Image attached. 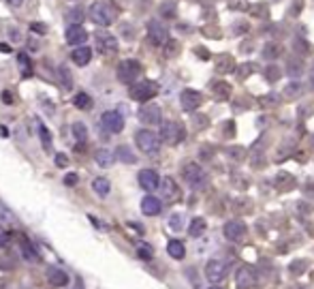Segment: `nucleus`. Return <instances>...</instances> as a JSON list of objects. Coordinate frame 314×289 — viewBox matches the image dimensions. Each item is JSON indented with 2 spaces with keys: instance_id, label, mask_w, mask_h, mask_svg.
<instances>
[{
  "instance_id": "nucleus-1",
  "label": "nucleus",
  "mask_w": 314,
  "mask_h": 289,
  "mask_svg": "<svg viewBox=\"0 0 314 289\" xmlns=\"http://www.w3.org/2000/svg\"><path fill=\"white\" fill-rule=\"evenodd\" d=\"M88 18H90L96 26L107 28V26H111V24L116 22L118 13H116V9L109 3H105V0H96V3L90 5V9H88Z\"/></svg>"
},
{
  "instance_id": "nucleus-2",
  "label": "nucleus",
  "mask_w": 314,
  "mask_h": 289,
  "mask_svg": "<svg viewBox=\"0 0 314 289\" xmlns=\"http://www.w3.org/2000/svg\"><path fill=\"white\" fill-rule=\"evenodd\" d=\"M135 143L143 155H158V150H160V137L154 131H150V128L137 131L135 133Z\"/></svg>"
},
{
  "instance_id": "nucleus-3",
  "label": "nucleus",
  "mask_w": 314,
  "mask_h": 289,
  "mask_svg": "<svg viewBox=\"0 0 314 289\" xmlns=\"http://www.w3.org/2000/svg\"><path fill=\"white\" fill-rule=\"evenodd\" d=\"M133 101H139V103H148L150 99H154L158 94V84L156 82H137V84H131V90H128Z\"/></svg>"
},
{
  "instance_id": "nucleus-4",
  "label": "nucleus",
  "mask_w": 314,
  "mask_h": 289,
  "mask_svg": "<svg viewBox=\"0 0 314 289\" xmlns=\"http://www.w3.org/2000/svg\"><path fill=\"white\" fill-rule=\"evenodd\" d=\"M184 137H186V128H184L182 122H175V120H167V122L160 124V139H165L167 143H171V146L184 141Z\"/></svg>"
},
{
  "instance_id": "nucleus-5",
  "label": "nucleus",
  "mask_w": 314,
  "mask_h": 289,
  "mask_svg": "<svg viewBox=\"0 0 314 289\" xmlns=\"http://www.w3.org/2000/svg\"><path fill=\"white\" fill-rule=\"evenodd\" d=\"M141 75V64L137 60L126 58L118 64V79L122 84H135V79Z\"/></svg>"
},
{
  "instance_id": "nucleus-6",
  "label": "nucleus",
  "mask_w": 314,
  "mask_h": 289,
  "mask_svg": "<svg viewBox=\"0 0 314 289\" xmlns=\"http://www.w3.org/2000/svg\"><path fill=\"white\" fill-rule=\"evenodd\" d=\"M101 126H103L107 133L116 135V133H120V131L124 128V118H122V114H120V111L107 109V111H103V116H101Z\"/></svg>"
},
{
  "instance_id": "nucleus-7",
  "label": "nucleus",
  "mask_w": 314,
  "mask_h": 289,
  "mask_svg": "<svg viewBox=\"0 0 314 289\" xmlns=\"http://www.w3.org/2000/svg\"><path fill=\"white\" fill-rule=\"evenodd\" d=\"M96 39V50L101 54H116L118 52V39L107 30H99L94 35Z\"/></svg>"
},
{
  "instance_id": "nucleus-8",
  "label": "nucleus",
  "mask_w": 314,
  "mask_h": 289,
  "mask_svg": "<svg viewBox=\"0 0 314 289\" xmlns=\"http://www.w3.org/2000/svg\"><path fill=\"white\" fill-rule=\"evenodd\" d=\"M227 263L220 261V259H212V261H207V266H205V278L209 280V283H220V280L227 278Z\"/></svg>"
},
{
  "instance_id": "nucleus-9",
  "label": "nucleus",
  "mask_w": 314,
  "mask_h": 289,
  "mask_svg": "<svg viewBox=\"0 0 314 289\" xmlns=\"http://www.w3.org/2000/svg\"><path fill=\"white\" fill-rule=\"evenodd\" d=\"M182 176L190 187H199V184L205 180V172L199 163H186L184 165V170H182Z\"/></svg>"
},
{
  "instance_id": "nucleus-10",
  "label": "nucleus",
  "mask_w": 314,
  "mask_h": 289,
  "mask_svg": "<svg viewBox=\"0 0 314 289\" xmlns=\"http://www.w3.org/2000/svg\"><path fill=\"white\" fill-rule=\"evenodd\" d=\"M235 283L239 289H252L256 283H259V276L252 266H244L237 270V276H235Z\"/></svg>"
},
{
  "instance_id": "nucleus-11",
  "label": "nucleus",
  "mask_w": 314,
  "mask_h": 289,
  "mask_svg": "<svg viewBox=\"0 0 314 289\" xmlns=\"http://www.w3.org/2000/svg\"><path fill=\"white\" fill-rule=\"evenodd\" d=\"M139 120H141L143 124H160V122H163V111H160L158 105H152V103H148V105H141Z\"/></svg>"
},
{
  "instance_id": "nucleus-12",
  "label": "nucleus",
  "mask_w": 314,
  "mask_h": 289,
  "mask_svg": "<svg viewBox=\"0 0 314 289\" xmlns=\"http://www.w3.org/2000/svg\"><path fill=\"white\" fill-rule=\"evenodd\" d=\"M148 37H150V41L154 45H165L169 41V32H167V28L158 20L148 24Z\"/></svg>"
},
{
  "instance_id": "nucleus-13",
  "label": "nucleus",
  "mask_w": 314,
  "mask_h": 289,
  "mask_svg": "<svg viewBox=\"0 0 314 289\" xmlns=\"http://www.w3.org/2000/svg\"><path fill=\"white\" fill-rule=\"evenodd\" d=\"M67 43L69 45H84L88 41V30L82 26V24H71V26L67 28Z\"/></svg>"
},
{
  "instance_id": "nucleus-14",
  "label": "nucleus",
  "mask_w": 314,
  "mask_h": 289,
  "mask_svg": "<svg viewBox=\"0 0 314 289\" xmlns=\"http://www.w3.org/2000/svg\"><path fill=\"white\" fill-rule=\"evenodd\" d=\"M47 283L50 285H54V287H67L69 285V280H71V276L64 272L62 268H56V266H50L47 268Z\"/></svg>"
},
{
  "instance_id": "nucleus-15",
  "label": "nucleus",
  "mask_w": 314,
  "mask_h": 289,
  "mask_svg": "<svg viewBox=\"0 0 314 289\" xmlns=\"http://www.w3.org/2000/svg\"><path fill=\"white\" fill-rule=\"evenodd\" d=\"M201 101H203V96H201V92H197V90H184L180 94V103L186 111H195L201 105Z\"/></svg>"
},
{
  "instance_id": "nucleus-16",
  "label": "nucleus",
  "mask_w": 314,
  "mask_h": 289,
  "mask_svg": "<svg viewBox=\"0 0 314 289\" xmlns=\"http://www.w3.org/2000/svg\"><path fill=\"white\" fill-rule=\"evenodd\" d=\"M139 184L143 191H156L158 184H160V178L154 170H141L139 172Z\"/></svg>"
},
{
  "instance_id": "nucleus-17",
  "label": "nucleus",
  "mask_w": 314,
  "mask_h": 289,
  "mask_svg": "<svg viewBox=\"0 0 314 289\" xmlns=\"http://www.w3.org/2000/svg\"><path fill=\"white\" fill-rule=\"evenodd\" d=\"M160 210H163V202H160L158 197L146 195L141 199V212L146 216H156V214H160Z\"/></svg>"
},
{
  "instance_id": "nucleus-18",
  "label": "nucleus",
  "mask_w": 314,
  "mask_h": 289,
  "mask_svg": "<svg viewBox=\"0 0 314 289\" xmlns=\"http://www.w3.org/2000/svg\"><path fill=\"white\" fill-rule=\"evenodd\" d=\"M90 58H92V50L86 45H79L77 50L71 52V60H73L77 67H86V64L90 62Z\"/></svg>"
},
{
  "instance_id": "nucleus-19",
  "label": "nucleus",
  "mask_w": 314,
  "mask_h": 289,
  "mask_svg": "<svg viewBox=\"0 0 314 289\" xmlns=\"http://www.w3.org/2000/svg\"><path fill=\"white\" fill-rule=\"evenodd\" d=\"M222 231H224V236H227L229 240H239L241 236L246 234V225L239 223V221H231V223L224 225Z\"/></svg>"
},
{
  "instance_id": "nucleus-20",
  "label": "nucleus",
  "mask_w": 314,
  "mask_h": 289,
  "mask_svg": "<svg viewBox=\"0 0 314 289\" xmlns=\"http://www.w3.org/2000/svg\"><path fill=\"white\" fill-rule=\"evenodd\" d=\"M160 184H163V197L167 199V202H175V199H180V189H178V184H175L173 178H165Z\"/></svg>"
},
{
  "instance_id": "nucleus-21",
  "label": "nucleus",
  "mask_w": 314,
  "mask_h": 289,
  "mask_svg": "<svg viewBox=\"0 0 314 289\" xmlns=\"http://www.w3.org/2000/svg\"><path fill=\"white\" fill-rule=\"evenodd\" d=\"M94 161H96V163H99L101 167H111V165H114V161H116V152H111V150H107V148H101V150H96Z\"/></svg>"
},
{
  "instance_id": "nucleus-22",
  "label": "nucleus",
  "mask_w": 314,
  "mask_h": 289,
  "mask_svg": "<svg viewBox=\"0 0 314 289\" xmlns=\"http://www.w3.org/2000/svg\"><path fill=\"white\" fill-rule=\"evenodd\" d=\"M92 189H94V193H96L99 197H107L109 191H111V182L101 176V178H94V180H92Z\"/></svg>"
},
{
  "instance_id": "nucleus-23",
  "label": "nucleus",
  "mask_w": 314,
  "mask_h": 289,
  "mask_svg": "<svg viewBox=\"0 0 314 289\" xmlns=\"http://www.w3.org/2000/svg\"><path fill=\"white\" fill-rule=\"evenodd\" d=\"M167 253L171 255L173 259H184V255H186V248H184V244L180 242V240H169Z\"/></svg>"
},
{
  "instance_id": "nucleus-24",
  "label": "nucleus",
  "mask_w": 314,
  "mask_h": 289,
  "mask_svg": "<svg viewBox=\"0 0 314 289\" xmlns=\"http://www.w3.org/2000/svg\"><path fill=\"white\" fill-rule=\"evenodd\" d=\"M116 159L122 161V163H128V165H133L135 161H137V157L133 155V150L128 148V146H118L116 148Z\"/></svg>"
},
{
  "instance_id": "nucleus-25",
  "label": "nucleus",
  "mask_w": 314,
  "mask_h": 289,
  "mask_svg": "<svg viewBox=\"0 0 314 289\" xmlns=\"http://www.w3.org/2000/svg\"><path fill=\"white\" fill-rule=\"evenodd\" d=\"M18 64H20V71H22L24 77L32 75V62H30V56L26 52H20L18 54Z\"/></svg>"
},
{
  "instance_id": "nucleus-26",
  "label": "nucleus",
  "mask_w": 314,
  "mask_h": 289,
  "mask_svg": "<svg viewBox=\"0 0 314 289\" xmlns=\"http://www.w3.org/2000/svg\"><path fill=\"white\" fill-rule=\"evenodd\" d=\"M73 105H75L77 109H90V107H92L90 94H88V92H77L75 99H73Z\"/></svg>"
},
{
  "instance_id": "nucleus-27",
  "label": "nucleus",
  "mask_w": 314,
  "mask_h": 289,
  "mask_svg": "<svg viewBox=\"0 0 314 289\" xmlns=\"http://www.w3.org/2000/svg\"><path fill=\"white\" fill-rule=\"evenodd\" d=\"M205 231V219H201V216H197V219H192L190 223V227H188V234L192 238H199L201 234Z\"/></svg>"
},
{
  "instance_id": "nucleus-28",
  "label": "nucleus",
  "mask_w": 314,
  "mask_h": 289,
  "mask_svg": "<svg viewBox=\"0 0 314 289\" xmlns=\"http://www.w3.org/2000/svg\"><path fill=\"white\" fill-rule=\"evenodd\" d=\"M22 255H24V259H28V261H37V259H39L37 248L32 246L28 240H24V242H22Z\"/></svg>"
},
{
  "instance_id": "nucleus-29",
  "label": "nucleus",
  "mask_w": 314,
  "mask_h": 289,
  "mask_svg": "<svg viewBox=\"0 0 314 289\" xmlns=\"http://www.w3.org/2000/svg\"><path fill=\"white\" fill-rule=\"evenodd\" d=\"M58 79H60V84L64 86V90H71V88H73V77H71L67 67H58Z\"/></svg>"
},
{
  "instance_id": "nucleus-30",
  "label": "nucleus",
  "mask_w": 314,
  "mask_h": 289,
  "mask_svg": "<svg viewBox=\"0 0 314 289\" xmlns=\"http://www.w3.org/2000/svg\"><path fill=\"white\" fill-rule=\"evenodd\" d=\"M73 135L79 143H86L88 139V126L84 122H73Z\"/></svg>"
},
{
  "instance_id": "nucleus-31",
  "label": "nucleus",
  "mask_w": 314,
  "mask_h": 289,
  "mask_svg": "<svg viewBox=\"0 0 314 289\" xmlns=\"http://www.w3.org/2000/svg\"><path fill=\"white\" fill-rule=\"evenodd\" d=\"M64 20H69L71 24H82L84 22V9L82 7H75V9H71L64 13Z\"/></svg>"
},
{
  "instance_id": "nucleus-32",
  "label": "nucleus",
  "mask_w": 314,
  "mask_h": 289,
  "mask_svg": "<svg viewBox=\"0 0 314 289\" xmlns=\"http://www.w3.org/2000/svg\"><path fill=\"white\" fill-rule=\"evenodd\" d=\"M39 135H41V143H43V148H52V133L47 131V126L45 124H39Z\"/></svg>"
},
{
  "instance_id": "nucleus-33",
  "label": "nucleus",
  "mask_w": 314,
  "mask_h": 289,
  "mask_svg": "<svg viewBox=\"0 0 314 289\" xmlns=\"http://www.w3.org/2000/svg\"><path fill=\"white\" fill-rule=\"evenodd\" d=\"M182 223H184V216L182 214H173L171 219H169V227H171L173 231H180L182 229Z\"/></svg>"
},
{
  "instance_id": "nucleus-34",
  "label": "nucleus",
  "mask_w": 314,
  "mask_h": 289,
  "mask_svg": "<svg viewBox=\"0 0 314 289\" xmlns=\"http://www.w3.org/2000/svg\"><path fill=\"white\" fill-rule=\"evenodd\" d=\"M137 253H139V257H141L143 261H150V259H152V248H150V246H143V244H141L139 248H137Z\"/></svg>"
},
{
  "instance_id": "nucleus-35",
  "label": "nucleus",
  "mask_w": 314,
  "mask_h": 289,
  "mask_svg": "<svg viewBox=\"0 0 314 289\" xmlns=\"http://www.w3.org/2000/svg\"><path fill=\"white\" fill-rule=\"evenodd\" d=\"M299 94H301V86H299V84H291V86H288V90H286L288 99H293V96H299Z\"/></svg>"
},
{
  "instance_id": "nucleus-36",
  "label": "nucleus",
  "mask_w": 314,
  "mask_h": 289,
  "mask_svg": "<svg viewBox=\"0 0 314 289\" xmlns=\"http://www.w3.org/2000/svg\"><path fill=\"white\" fill-rule=\"evenodd\" d=\"M229 92H231L229 84H218V86H216V94H218V96H229Z\"/></svg>"
},
{
  "instance_id": "nucleus-37",
  "label": "nucleus",
  "mask_w": 314,
  "mask_h": 289,
  "mask_svg": "<svg viewBox=\"0 0 314 289\" xmlns=\"http://www.w3.org/2000/svg\"><path fill=\"white\" fill-rule=\"evenodd\" d=\"M54 163H56V167H67L69 165V157L67 155H56Z\"/></svg>"
},
{
  "instance_id": "nucleus-38",
  "label": "nucleus",
  "mask_w": 314,
  "mask_h": 289,
  "mask_svg": "<svg viewBox=\"0 0 314 289\" xmlns=\"http://www.w3.org/2000/svg\"><path fill=\"white\" fill-rule=\"evenodd\" d=\"M77 174H67V176H64V184H67V187H75V184H77Z\"/></svg>"
},
{
  "instance_id": "nucleus-39",
  "label": "nucleus",
  "mask_w": 314,
  "mask_h": 289,
  "mask_svg": "<svg viewBox=\"0 0 314 289\" xmlns=\"http://www.w3.org/2000/svg\"><path fill=\"white\" fill-rule=\"evenodd\" d=\"M276 71H278L276 67H269V69H267V73H265V75H267L269 82H276V79L280 77V73H276Z\"/></svg>"
},
{
  "instance_id": "nucleus-40",
  "label": "nucleus",
  "mask_w": 314,
  "mask_h": 289,
  "mask_svg": "<svg viewBox=\"0 0 314 289\" xmlns=\"http://www.w3.org/2000/svg\"><path fill=\"white\" fill-rule=\"evenodd\" d=\"M30 30L39 32V35H45V32H47V26H45V24H30Z\"/></svg>"
},
{
  "instance_id": "nucleus-41",
  "label": "nucleus",
  "mask_w": 314,
  "mask_h": 289,
  "mask_svg": "<svg viewBox=\"0 0 314 289\" xmlns=\"http://www.w3.org/2000/svg\"><path fill=\"white\" fill-rule=\"evenodd\" d=\"M305 268V261H299V263H291V272H295V274H299V272Z\"/></svg>"
},
{
  "instance_id": "nucleus-42",
  "label": "nucleus",
  "mask_w": 314,
  "mask_h": 289,
  "mask_svg": "<svg viewBox=\"0 0 314 289\" xmlns=\"http://www.w3.org/2000/svg\"><path fill=\"white\" fill-rule=\"evenodd\" d=\"M9 244V234L5 229H0V246H7Z\"/></svg>"
},
{
  "instance_id": "nucleus-43",
  "label": "nucleus",
  "mask_w": 314,
  "mask_h": 289,
  "mask_svg": "<svg viewBox=\"0 0 314 289\" xmlns=\"http://www.w3.org/2000/svg\"><path fill=\"white\" fill-rule=\"evenodd\" d=\"M265 52H267V54H265L267 58H273V56H276V54H273V52H276V45H267V50H265Z\"/></svg>"
},
{
  "instance_id": "nucleus-44",
  "label": "nucleus",
  "mask_w": 314,
  "mask_h": 289,
  "mask_svg": "<svg viewBox=\"0 0 314 289\" xmlns=\"http://www.w3.org/2000/svg\"><path fill=\"white\" fill-rule=\"evenodd\" d=\"M5 3L9 5V7H22V5H24V0H5Z\"/></svg>"
},
{
  "instance_id": "nucleus-45",
  "label": "nucleus",
  "mask_w": 314,
  "mask_h": 289,
  "mask_svg": "<svg viewBox=\"0 0 314 289\" xmlns=\"http://www.w3.org/2000/svg\"><path fill=\"white\" fill-rule=\"evenodd\" d=\"M160 13H165V15H167V13H169V15H173V7H171V5H169V7H167V5H163V9H160Z\"/></svg>"
},
{
  "instance_id": "nucleus-46",
  "label": "nucleus",
  "mask_w": 314,
  "mask_h": 289,
  "mask_svg": "<svg viewBox=\"0 0 314 289\" xmlns=\"http://www.w3.org/2000/svg\"><path fill=\"white\" fill-rule=\"evenodd\" d=\"M3 101H5V103H13V96H11V92H3Z\"/></svg>"
},
{
  "instance_id": "nucleus-47",
  "label": "nucleus",
  "mask_w": 314,
  "mask_h": 289,
  "mask_svg": "<svg viewBox=\"0 0 314 289\" xmlns=\"http://www.w3.org/2000/svg\"><path fill=\"white\" fill-rule=\"evenodd\" d=\"M0 52H7V54H9V52H11V47H9V45H5V43H0Z\"/></svg>"
},
{
  "instance_id": "nucleus-48",
  "label": "nucleus",
  "mask_w": 314,
  "mask_h": 289,
  "mask_svg": "<svg viewBox=\"0 0 314 289\" xmlns=\"http://www.w3.org/2000/svg\"><path fill=\"white\" fill-rule=\"evenodd\" d=\"M209 289H220V287H209Z\"/></svg>"
}]
</instances>
